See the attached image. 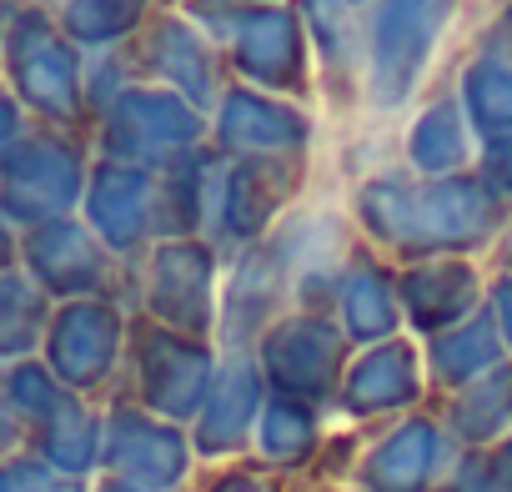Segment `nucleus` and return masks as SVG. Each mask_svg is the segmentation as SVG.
I'll use <instances>...</instances> for the list:
<instances>
[{
  "label": "nucleus",
  "mask_w": 512,
  "mask_h": 492,
  "mask_svg": "<svg viewBox=\"0 0 512 492\" xmlns=\"http://www.w3.org/2000/svg\"><path fill=\"white\" fill-rule=\"evenodd\" d=\"M0 492H21V487H16V472H11V462H0Z\"/></svg>",
  "instance_id": "0eeeda50"
},
{
  "label": "nucleus",
  "mask_w": 512,
  "mask_h": 492,
  "mask_svg": "<svg viewBox=\"0 0 512 492\" xmlns=\"http://www.w3.org/2000/svg\"><path fill=\"white\" fill-rule=\"evenodd\" d=\"M0 66L6 91L41 121H66L76 106V56L66 36L51 26L46 6H21L0 21Z\"/></svg>",
  "instance_id": "f257e3e1"
},
{
  "label": "nucleus",
  "mask_w": 512,
  "mask_h": 492,
  "mask_svg": "<svg viewBox=\"0 0 512 492\" xmlns=\"http://www.w3.org/2000/svg\"><path fill=\"white\" fill-rule=\"evenodd\" d=\"M71 196H76V181H71L61 136H51L46 126H31L16 141V151L0 161V221L11 231H36L56 221V211L71 206Z\"/></svg>",
  "instance_id": "f03ea898"
},
{
  "label": "nucleus",
  "mask_w": 512,
  "mask_h": 492,
  "mask_svg": "<svg viewBox=\"0 0 512 492\" xmlns=\"http://www.w3.org/2000/svg\"><path fill=\"white\" fill-rule=\"evenodd\" d=\"M11 457H21V422L11 417L6 397H0V462H11Z\"/></svg>",
  "instance_id": "39448f33"
},
{
  "label": "nucleus",
  "mask_w": 512,
  "mask_h": 492,
  "mask_svg": "<svg viewBox=\"0 0 512 492\" xmlns=\"http://www.w3.org/2000/svg\"><path fill=\"white\" fill-rule=\"evenodd\" d=\"M0 91H6V66H0Z\"/></svg>",
  "instance_id": "1a4fd4ad"
},
{
  "label": "nucleus",
  "mask_w": 512,
  "mask_h": 492,
  "mask_svg": "<svg viewBox=\"0 0 512 492\" xmlns=\"http://www.w3.org/2000/svg\"><path fill=\"white\" fill-rule=\"evenodd\" d=\"M46 292L16 267L0 277V367L31 362V347L46 337Z\"/></svg>",
  "instance_id": "7ed1b4c3"
},
{
  "label": "nucleus",
  "mask_w": 512,
  "mask_h": 492,
  "mask_svg": "<svg viewBox=\"0 0 512 492\" xmlns=\"http://www.w3.org/2000/svg\"><path fill=\"white\" fill-rule=\"evenodd\" d=\"M31 131V111L11 96V91H0V161H6L16 151V141Z\"/></svg>",
  "instance_id": "20e7f679"
},
{
  "label": "nucleus",
  "mask_w": 512,
  "mask_h": 492,
  "mask_svg": "<svg viewBox=\"0 0 512 492\" xmlns=\"http://www.w3.org/2000/svg\"><path fill=\"white\" fill-rule=\"evenodd\" d=\"M21 267V231H11L6 221H0V277Z\"/></svg>",
  "instance_id": "423d86ee"
},
{
  "label": "nucleus",
  "mask_w": 512,
  "mask_h": 492,
  "mask_svg": "<svg viewBox=\"0 0 512 492\" xmlns=\"http://www.w3.org/2000/svg\"><path fill=\"white\" fill-rule=\"evenodd\" d=\"M21 6H26V0H0V21H11Z\"/></svg>",
  "instance_id": "6e6552de"
}]
</instances>
